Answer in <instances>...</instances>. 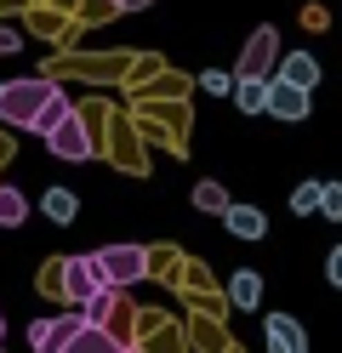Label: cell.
<instances>
[{
    "instance_id": "2",
    "label": "cell",
    "mask_w": 342,
    "mask_h": 353,
    "mask_svg": "<svg viewBox=\"0 0 342 353\" xmlns=\"http://www.w3.org/2000/svg\"><path fill=\"white\" fill-rule=\"evenodd\" d=\"M97 268H103V279L114 285V291H126V285L149 279V251L143 245H103L97 251Z\"/></svg>"
},
{
    "instance_id": "20",
    "label": "cell",
    "mask_w": 342,
    "mask_h": 353,
    "mask_svg": "<svg viewBox=\"0 0 342 353\" xmlns=\"http://www.w3.org/2000/svg\"><path fill=\"white\" fill-rule=\"evenodd\" d=\"M29 347H40V353L52 347V319H35V325H29Z\"/></svg>"
},
{
    "instance_id": "5",
    "label": "cell",
    "mask_w": 342,
    "mask_h": 353,
    "mask_svg": "<svg viewBox=\"0 0 342 353\" xmlns=\"http://www.w3.org/2000/svg\"><path fill=\"white\" fill-rule=\"evenodd\" d=\"M97 285H108L103 268H97V251H91V256H68V268H63V291H68V302H86Z\"/></svg>"
},
{
    "instance_id": "3",
    "label": "cell",
    "mask_w": 342,
    "mask_h": 353,
    "mask_svg": "<svg viewBox=\"0 0 342 353\" xmlns=\"http://www.w3.org/2000/svg\"><path fill=\"white\" fill-rule=\"evenodd\" d=\"M46 148H52L57 160H91V137H86V125H80L75 108H68V114L46 131Z\"/></svg>"
},
{
    "instance_id": "7",
    "label": "cell",
    "mask_w": 342,
    "mask_h": 353,
    "mask_svg": "<svg viewBox=\"0 0 342 353\" xmlns=\"http://www.w3.org/2000/svg\"><path fill=\"white\" fill-rule=\"evenodd\" d=\"M222 223L234 228L240 239H263V234H268V216H263L257 205H234V200H228V205H222Z\"/></svg>"
},
{
    "instance_id": "21",
    "label": "cell",
    "mask_w": 342,
    "mask_h": 353,
    "mask_svg": "<svg viewBox=\"0 0 342 353\" xmlns=\"http://www.w3.org/2000/svg\"><path fill=\"white\" fill-rule=\"evenodd\" d=\"M17 46H23V40H17L12 29H0V57H6V52H17Z\"/></svg>"
},
{
    "instance_id": "23",
    "label": "cell",
    "mask_w": 342,
    "mask_h": 353,
    "mask_svg": "<svg viewBox=\"0 0 342 353\" xmlns=\"http://www.w3.org/2000/svg\"><path fill=\"white\" fill-rule=\"evenodd\" d=\"M0 342H6V319H0Z\"/></svg>"
},
{
    "instance_id": "24",
    "label": "cell",
    "mask_w": 342,
    "mask_h": 353,
    "mask_svg": "<svg viewBox=\"0 0 342 353\" xmlns=\"http://www.w3.org/2000/svg\"><path fill=\"white\" fill-rule=\"evenodd\" d=\"M114 6H120V0H114Z\"/></svg>"
},
{
    "instance_id": "16",
    "label": "cell",
    "mask_w": 342,
    "mask_h": 353,
    "mask_svg": "<svg viewBox=\"0 0 342 353\" xmlns=\"http://www.w3.org/2000/svg\"><path fill=\"white\" fill-rule=\"evenodd\" d=\"M194 205H200V211H217V216H222V205H228L222 183H194Z\"/></svg>"
},
{
    "instance_id": "13",
    "label": "cell",
    "mask_w": 342,
    "mask_h": 353,
    "mask_svg": "<svg viewBox=\"0 0 342 353\" xmlns=\"http://www.w3.org/2000/svg\"><path fill=\"white\" fill-rule=\"evenodd\" d=\"M46 216H52V223H75V216H80V200H75V194H68V188H46Z\"/></svg>"
},
{
    "instance_id": "1",
    "label": "cell",
    "mask_w": 342,
    "mask_h": 353,
    "mask_svg": "<svg viewBox=\"0 0 342 353\" xmlns=\"http://www.w3.org/2000/svg\"><path fill=\"white\" fill-rule=\"evenodd\" d=\"M52 97V80H0V120L6 125H23L29 131V120H35V108Z\"/></svg>"
},
{
    "instance_id": "17",
    "label": "cell",
    "mask_w": 342,
    "mask_h": 353,
    "mask_svg": "<svg viewBox=\"0 0 342 353\" xmlns=\"http://www.w3.org/2000/svg\"><path fill=\"white\" fill-rule=\"evenodd\" d=\"M314 211H325L331 223H336V216H342V188H336V183H319V205H314Z\"/></svg>"
},
{
    "instance_id": "18",
    "label": "cell",
    "mask_w": 342,
    "mask_h": 353,
    "mask_svg": "<svg viewBox=\"0 0 342 353\" xmlns=\"http://www.w3.org/2000/svg\"><path fill=\"white\" fill-rule=\"evenodd\" d=\"M80 319H86V314H63V319H52V347H68V336H75Z\"/></svg>"
},
{
    "instance_id": "8",
    "label": "cell",
    "mask_w": 342,
    "mask_h": 353,
    "mask_svg": "<svg viewBox=\"0 0 342 353\" xmlns=\"http://www.w3.org/2000/svg\"><path fill=\"white\" fill-rule=\"evenodd\" d=\"M280 80L303 85V92H314V85H319V63H314L308 52H285V57H280Z\"/></svg>"
},
{
    "instance_id": "14",
    "label": "cell",
    "mask_w": 342,
    "mask_h": 353,
    "mask_svg": "<svg viewBox=\"0 0 342 353\" xmlns=\"http://www.w3.org/2000/svg\"><path fill=\"white\" fill-rule=\"evenodd\" d=\"M228 92H234V103L245 108V114H263V74H240Z\"/></svg>"
},
{
    "instance_id": "11",
    "label": "cell",
    "mask_w": 342,
    "mask_h": 353,
    "mask_svg": "<svg viewBox=\"0 0 342 353\" xmlns=\"http://www.w3.org/2000/svg\"><path fill=\"white\" fill-rule=\"evenodd\" d=\"M268 347H274V353H291V347H303V330H296V319L274 314V319H268Z\"/></svg>"
},
{
    "instance_id": "4",
    "label": "cell",
    "mask_w": 342,
    "mask_h": 353,
    "mask_svg": "<svg viewBox=\"0 0 342 353\" xmlns=\"http://www.w3.org/2000/svg\"><path fill=\"white\" fill-rule=\"evenodd\" d=\"M263 108L274 120H303L308 114V92L291 80H263Z\"/></svg>"
},
{
    "instance_id": "19",
    "label": "cell",
    "mask_w": 342,
    "mask_h": 353,
    "mask_svg": "<svg viewBox=\"0 0 342 353\" xmlns=\"http://www.w3.org/2000/svg\"><path fill=\"white\" fill-rule=\"evenodd\" d=\"M314 205H319V183H303L291 194V211H314Z\"/></svg>"
},
{
    "instance_id": "10",
    "label": "cell",
    "mask_w": 342,
    "mask_h": 353,
    "mask_svg": "<svg viewBox=\"0 0 342 353\" xmlns=\"http://www.w3.org/2000/svg\"><path fill=\"white\" fill-rule=\"evenodd\" d=\"M228 302H234V307H257V302H263V274L240 268L234 279H228Z\"/></svg>"
},
{
    "instance_id": "12",
    "label": "cell",
    "mask_w": 342,
    "mask_h": 353,
    "mask_svg": "<svg viewBox=\"0 0 342 353\" xmlns=\"http://www.w3.org/2000/svg\"><path fill=\"white\" fill-rule=\"evenodd\" d=\"M63 114H68V97H63L57 85H52V97H46V103L35 108V120H29V131H40V137H46V131H52V125H57Z\"/></svg>"
},
{
    "instance_id": "22",
    "label": "cell",
    "mask_w": 342,
    "mask_h": 353,
    "mask_svg": "<svg viewBox=\"0 0 342 353\" xmlns=\"http://www.w3.org/2000/svg\"><path fill=\"white\" fill-rule=\"evenodd\" d=\"M143 6H154V0H120V12H143Z\"/></svg>"
},
{
    "instance_id": "15",
    "label": "cell",
    "mask_w": 342,
    "mask_h": 353,
    "mask_svg": "<svg viewBox=\"0 0 342 353\" xmlns=\"http://www.w3.org/2000/svg\"><path fill=\"white\" fill-rule=\"evenodd\" d=\"M23 216H29V200H23V188H0V228H17Z\"/></svg>"
},
{
    "instance_id": "9",
    "label": "cell",
    "mask_w": 342,
    "mask_h": 353,
    "mask_svg": "<svg viewBox=\"0 0 342 353\" xmlns=\"http://www.w3.org/2000/svg\"><path fill=\"white\" fill-rule=\"evenodd\" d=\"M103 347H114V330L80 319V325H75V336H68V353H103Z\"/></svg>"
},
{
    "instance_id": "6",
    "label": "cell",
    "mask_w": 342,
    "mask_h": 353,
    "mask_svg": "<svg viewBox=\"0 0 342 353\" xmlns=\"http://www.w3.org/2000/svg\"><path fill=\"white\" fill-rule=\"evenodd\" d=\"M274 57H280V34H274L268 23L245 40V52H240V74H268L274 69Z\"/></svg>"
}]
</instances>
